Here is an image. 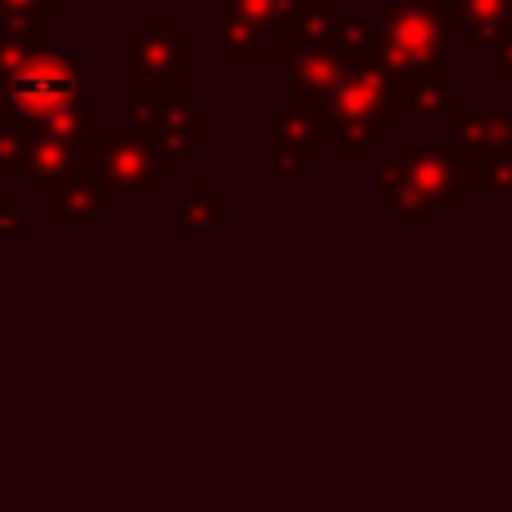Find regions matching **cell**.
<instances>
[{
	"label": "cell",
	"mask_w": 512,
	"mask_h": 512,
	"mask_svg": "<svg viewBox=\"0 0 512 512\" xmlns=\"http://www.w3.org/2000/svg\"><path fill=\"white\" fill-rule=\"evenodd\" d=\"M376 208L396 232H428L432 212H464V152L444 140H392L372 164Z\"/></svg>",
	"instance_id": "cell-1"
},
{
	"label": "cell",
	"mask_w": 512,
	"mask_h": 512,
	"mask_svg": "<svg viewBox=\"0 0 512 512\" xmlns=\"http://www.w3.org/2000/svg\"><path fill=\"white\" fill-rule=\"evenodd\" d=\"M304 0H212L216 68H272L300 48Z\"/></svg>",
	"instance_id": "cell-2"
},
{
	"label": "cell",
	"mask_w": 512,
	"mask_h": 512,
	"mask_svg": "<svg viewBox=\"0 0 512 512\" xmlns=\"http://www.w3.org/2000/svg\"><path fill=\"white\" fill-rule=\"evenodd\" d=\"M124 100L132 108L192 100V32L168 12H144L124 32Z\"/></svg>",
	"instance_id": "cell-3"
},
{
	"label": "cell",
	"mask_w": 512,
	"mask_h": 512,
	"mask_svg": "<svg viewBox=\"0 0 512 512\" xmlns=\"http://www.w3.org/2000/svg\"><path fill=\"white\" fill-rule=\"evenodd\" d=\"M376 48L392 80L448 76V24L440 0H376Z\"/></svg>",
	"instance_id": "cell-4"
},
{
	"label": "cell",
	"mask_w": 512,
	"mask_h": 512,
	"mask_svg": "<svg viewBox=\"0 0 512 512\" xmlns=\"http://www.w3.org/2000/svg\"><path fill=\"white\" fill-rule=\"evenodd\" d=\"M392 72L380 60L348 64L332 100L328 132L340 156H376L380 144H392Z\"/></svg>",
	"instance_id": "cell-5"
},
{
	"label": "cell",
	"mask_w": 512,
	"mask_h": 512,
	"mask_svg": "<svg viewBox=\"0 0 512 512\" xmlns=\"http://www.w3.org/2000/svg\"><path fill=\"white\" fill-rule=\"evenodd\" d=\"M176 168L140 128L132 124H100L84 144V172L104 192L120 196H148L156 184Z\"/></svg>",
	"instance_id": "cell-6"
},
{
	"label": "cell",
	"mask_w": 512,
	"mask_h": 512,
	"mask_svg": "<svg viewBox=\"0 0 512 512\" xmlns=\"http://www.w3.org/2000/svg\"><path fill=\"white\" fill-rule=\"evenodd\" d=\"M324 144H332L328 116L296 108L288 100L268 108V120H264V160H268V168L280 180L300 176L304 164L316 160Z\"/></svg>",
	"instance_id": "cell-7"
},
{
	"label": "cell",
	"mask_w": 512,
	"mask_h": 512,
	"mask_svg": "<svg viewBox=\"0 0 512 512\" xmlns=\"http://www.w3.org/2000/svg\"><path fill=\"white\" fill-rule=\"evenodd\" d=\"M344 60L336 56V48L324 40H312V44H300L288 60H284V100L296 104V108H308V112H320L328 116V100L344 76Z\"/></svg>",
	"instance_id": "cell-8"
},
{
	"label": "cell",
	"mask_w": 512,
	"mask_h": 512,
	"mask_svg": "<svg viewBox=\"0 0 512 512\" xmlns=\"http://www.w3.org/2000/svg\"><path fill=\"white\" fill-rule=\"evenodd\" d=\"M132 128H140L168 160L192 156L196 144L208 140L212 116L204 104L180 100V104H152V108H132Z\"/></svg>",
	"instance_id": "cell-9"
},
{
	"label": "cell",
	"mask_w": 512,
	"mask_h": 512,
	"mask_svg": "<svg viewBox=\"0 0 512 512\" xmlns=\"http://www.w3.org/2000/svg\"><path fill=\"white\" fill-rule=\"evenodd\" d=\"M468 112V88L444 80H392V124H440Z\"/></svg>",
	"instance_id": "cell-10"
},
{
	"label": "cell",
	"mask_w": 512,
	"mask_h": 512,
	"mask_svg": "<svg viewBox=\"0 0 512 512\" xmlns=\"http://www.w3.org/2000/svg\"><path fill=\"white\" fill-rule=\"evenodd\" d=\"M448 36L460 48L488 52L500 36L512 32V0H440Z\"/></svg>",
	"instance_id": "cell-11"
},
{
	"label": "cell",
	"mask_w": 512,
	"mask_h": 512,
	"mask_svg": "<svg viewBox=\"0 0 512 512\" xmlns=\"http://www.w3.org/2000/svg\"><path fill=\"white\" fill-rule=\"evenodd\" d=\"M452 144L464 156H500V152H512V104L468 108L456 120Z\"/></svg>",
	"instance_id": "cell-12"
},
{
	"label": "cell",
	"mask_w": 512,
	"mask_h": 512,
	"mask_svg": "<svg viewBox=\"0 0 512 512\" xmlns=\"http://www.w3.org/2000/svg\"><path fill=\"white\" fill-rule=\"evenodd\" d=\"M116 196L104 192L96 180H80V184H68L56 192L52 200V224L56 228H100V220L108 212H116Z\"/></svg>",
	"instance_id": "cell-13"
},
{
	"label": "cell",
	"mask_w": 512,
	"mask_h": 512,
	"mask_svg": "<svg viewBox=\"0 0 512 512\" xmlns=\"http://www.w3.org/2000/svg\"><path fill=\"white\" fill-rule=\"evenodd\" d=\"M228 216H232L228 196H220L212 180H196V188L176 208L180 228H192V232H228Z\"/></svg>",
	"instance_id": "cell-14"
},
{
	"label": "cell",
	"mask_w": 512,
	"mask_h": 512,
	"mask_svg": "<svg viewBox=\"0 0 512 512\" xmlns=\"http://www.w3.org/2000/svg\"><path fill=\"white\" fill-rule=\"evenodd\" d=\"M468 196H512V152L500 156H464Z\"/></svg>",
	"instance_id": "cell-15"
},
{
	"label": "cell",
	"mask_w": 512,
	"mask_h": 512,
	"mask_svg": "<svg viewBox=\"0 0 512 512\" xmlns=\"http://www.w3.org/2000/svg\"><path fill=\"white\" fill-rule=\"evenodd\" d=\"M64 0H0V20H8V36H20L28 44H40L44 36L32 32V20L44 28V16L56 12Z\"/></svg>",
	"instance_id": "cell-16"
},
{
	"label": "cell",
	"mask_w": 512,
	"mask_h": 512,
	"mask_svg": "<svg viewBox=\"0 0 512 512\" xmlns=\"http://www.w3.org/2000/svg\"><path fill=\"white\" fill-rule=\"evenodd\" d=\"M480 68H484V84H492V88H512V32L500 36V40L484 52Z\"/></svg>",
	"instance_id": "cell-17"
}]
</instances>
